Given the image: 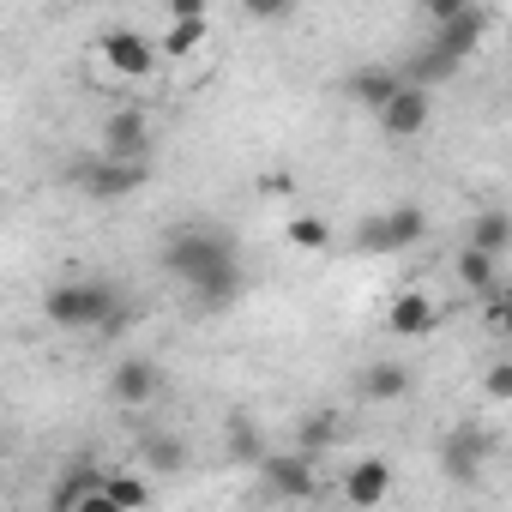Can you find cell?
Masks as SVG:
<instances>
[{
  "mask_svg": "<svg viewBox=\"0 0 512 512\" xmlns=\"http://www.w3.org/2000/svg\"><path fill=\"white\" fill-rule=\"evenodd\" d=\"M356 392H362L368 404H398V398L410 392V368H404V362H374V368L356 380Z\"/></svg>",
  "mask_w": 512,
  "mask_h": 512,
  "instance_id": "2e32d148",
  "label": "cell"
},
{
  "mask_svg": "<svg viewBox=\"0 0 512 512\" xmlns=\"http://www.w3.org/2000/svg\"><path fill=\"white\" fill-rule=\"evenodd\" d=\"M103 157H121V163H145L151 157V127L139 109H121L103 121Z\"/></svg>",
  "mask_w": 512,
  "mask_h": 512,
  "instance_id": "8fae6325",
  "label": "cell"
},
{
  "mask_svg": "<svg viewBox=\"0 0 512 512\" xmlns=\"http://www.w3.org/2000/svg\"><path fill=\"white\" fill-rule=\"evenodd\" d=\"M470 247H482V253H506V247H512V217H506L500 205H488V211L470 223Z\"/></svg>",
  "mask_w": 512,
  "mask_h": 512,
  "instance_id": "ffe728a7",
  "label": "cell"
},
{
  "mask_svg": "<svg viewBox=\"0 0 512 512\" xmlns=\"http://www.w3.org/2000/svg\"><path fill=\"white\" fill-rule=\"evenodd\" d=\"M260 452H266V434L253 428V416H229V458L260 464Z\"/></svg>",
  "mask_w": 512,
  "mask_h": 512,
  "instance_id": "603a6c76",
  "label": "cell"
},
{
  "mask_svg": "<svg viewBox=\"0 0 512 512\" xmlns=\"http://www.w3.org/2000/svg\"><path fill=\"white\" fill-rule=\"evenodd\" d=\"M157 386H163V374H157V362H151V356H121V362L109 368V398H115V404H127V410L151 404V398H157Z\"/></svg>",
  "mask_w": 512,
  "mask_h": 512,
  "instance_id": "9c48e42d",
  "label": "cell"
},
{
  "mask_svg": "<svg viewBox=\"0 0 512 512\" xmlns=\"http://www.w3.org/2000/svg\"><path fill=\"white\" fill-rule=\"evenodd\" d=\"M145 458H151V470H187V440L151 434V440H145Z\"/></svg>",
  "mask_w": 512,
  "mask_h": 512,
  "instance_id": "d4e9b609",
  "label": "cell"
},
{
  "mask_svg": "<svg viewBox=\"0 0 512 512\" xmlns=\"http://www.w3.org/2000/svg\"><path fill=\"white\" fill-rule=\"evenodd\" d=\"M386 494H392V464L386 458H362V464L344 470V500L350 506H380Z\"/></svg>",
  "mask_w": 512,
  "mask_h": 512,
  "instance_id": "4fadbf2b",
  "label": "cell"
},
{
  "mask_svg": "<svg viewBox=\"0 0 512 512\" xmlns=\"http://www.w3.org/2000/svg\"><path fill=\"white\" fill-rule=\"evenodd\" d=\"M296 7H302V0H241V13H247V19H260V25H284Z\"/></svg>",
  "mask_w": 512,
  "mask_h": 512,
  "instance_id": "484cf974",
  "label": "cell"
},
{
  "mask_svg": "<svg viewBox=\"0 0 512 512\" xmlns=\"http://www.w3.org/2000/svg\"><path fill=\"white\" fill-rule=\"evenodd\" d=\"M205 0H169V19H199Z\"/></svg>",
  "mask_w": 512,
  "mask_h": 512,
  "instance_id": "f1b7e54d",
  "label": "cell"
},
{
  "mask_svg": "<svg viewBox=\"0 0 512 512\" xmlns=\"http://www.w3.org/2000/svg\"><path fill=\"white\" fill-rule=\"evenodd\" d=\"M223 260H235V241L229 235H217V229H199V223H187V229H175L169 241H163V266L181 278V284H199L211 266H223Z\"/></svg>",
  "mask_w": 512,
  "mask_h": 512,
  "instance_id": "7a4b0ae2",
  "label": "cell"
},
{
  "mask_svg": "<svg viewBox=\"0 0 512 512\" xmlns=\"http://www.w3.org/2000/svg\"><path fill=\"white\" fill-rule=\"evenodd\" d=\"M193 290V302L199 308H229L235 296H241V253H235V260H223V266H211L199 284H187Z\"/></svg>",
  "mask_w": 512,
  "mask_h": 512,
  "instance_id": "5bb4252c",
  "label": "cell"
},
{
  "mask_svg": "<svg viewBox=\"0 0 512 512\" xmlns=\"http://www.w3.org/2000/svg\"><path fill=\"white\" fill-rule=\"evenodd\" d=\"M482 464H488V434H482L476 422H458V428L446 434V446H440V470H446L452 482H470Z\"/></svg>",
  "mask_w": 512,
  "mask_h": 512,
  "instance_id": "30bf717a",
  "label": "cell"
},
{
  "mask_svg": "<svg viewBox=\"0 0 512 512\" xmlns=\"http://www.w3.org/2000/svg\"><path fill=\"white\" fill-rule=\"evenodd\" d=\"M470 0H422V19L428 25H440V19H452V13H464Z\"/></svg>",
  "mask_w": 512,
  "mask_h": 512,
  "instance_id": "83f0119b",
  "label": "cell"
},
{
  "mask_svg": "<svg viewBox=\"0 0 512 512\" xmlns=\"http://www.w3.org/2000/svg\"><path fill=\"white\" fill-rule=\"evenodd\" d=\"M488 398H494V404L512 398V362H494V368H488Z\"/></svg>",
  "mask_w": 512,
  "mask_h": 512,
  "instance_id": "4316f807",
  "label": "cell"
},
{
  "mask_svg": "<svg viewBox=\"0 0 512 512\" xmlns=\"http://www.w3.org/2000/svg\"><path fill=\"white\" fill-rule=\"evenodd\" d=\"M422 235H428L422 205H392V211H380V217H368V223L356 229V247H362V253H404V247H416Z\"/></svg>",
  "mask_w": 512,
  "mask_h": 512,
  "instance_id": "3957f363",
  "label": "cell"
},
{
  "mask_svg": "<svg viewBox=\"0 0 512 512\" xmlns=\"http://www.w3.org/2000/svg\"><path fill=\"white\" fill-rule=\"evenodd\" d=\"M320 458L314 452H260V482H266V494L272 500H314V488H320V470H314Z\"/></svg>",
  "mask_w": 512,
  "mask_h": 512,
  "instance_id": "277c9868",
  "label": "cell"
},
{
  "mask_svg": "<svg viewBox=\"0 0 512 512\" xmlns=\"http://www.w3.org/2000/svg\"><path fill=\"white\" fill-rule=\"evenodd\" d=\"M121 506H151V488L139 476H103V512H121Z\"/></svg>",
  "mask_w": 512,
  "mask_h": 512,
  "instance_id": "7402d4cb",
  "label": "cell"
},
{
  "mask_svg": "<svg viewBox=\"0 0 512 512\" xmlns=\"http://www.w3.org/2000/svg\"><path fill=\"white\" fill-rule=\"evenodd\" d=\"M97 61L115 73V79H151L157 73V43L139 37V31H109L97 43Z\"/></svg>",
  "mask_w": 512,
  "mask_h": 512,
  "instance_id": "52a82bcc",
  "label": "cell"
},
{
  "mask_svg": "<svg viewBox=\"0 0 512 512\" xmlns=\"http://www.w3.org/2000/svg\"><path fill=\"white\" fill-rule=\"evenodd\" d=\"M428 115H434V97H428V85H410V79H398V91L374 109L386 139H416L428 127Z\"/></svg>",
  "mask_w": 512,
  "mask_h": 512,
  "instance_id": "5b68a950",
  "label": "cell"
},
{
  "mask_svg": "<svg viewBox=\"0 0 512 512\" xmlns=\"http://www.w3.org/2000/svg\"><path fill=\"white\" fill-rule=\"evenodd\" d=\"M440 326V302L428 290H404L392 308H386V332L392 338H428Z\"/></svg>",
  "mask_w": 512,
  "mask_h": 512,
  "instance_id": "7c38bea8",
  "label": "cell"
},
{
  "mask_svg": "<svg viewBox=\"0 0 512 512\" xmlns=\"http://www.w3.org/2000/svg\"><path fill=\"white\" fill-rule=\"evenodd\" d=\"M205 37H211V19H205V13H199V19H169L163 55H169V61H187L193 49H205Z\"/></svg>",
  "mask_w": 512,
  "mask_h": 512,
  "instance_id": "d6986e66",
  "label": "cell"
},
{
  "mask_svg": "<svg viewBox=\"0 0 512 512\" xmlns=\"http://www.w3.org/2000/svg\"><path fill=\"white\" fill-rule=\"evenodd\" d=\"M145 175H151L145 163H121V157H91V163L73 169L79 193H91V199H127V193L145 187Z\"/></svg>",
  "mask_w": 512,
  "mask_h": 512,
  "instance_id": "8992f818",
  "label": "cell"
},
{
  "mask_svg": "<svg viewBox=\"0 0 512 512\" xmlns=\"http://www.w3.org/2000/svg\"><path fill=\"white\" fill-rule=\"evenodd\" d=\"M488 25H494V13L482 7V0H470L464 13H452V19H440V25H434V37H428V43H440L446 55H458V61H464V55H476V49H482Z\"/></svg>",
  "mask_w": 512,
  "mask_h": 512,
  "instance_id": "ba28073f",
  "label": "cell"
},
{
  "mask_svg": "<svg viewBox=\"0 0 512 512\" xmlns=\"http://www.w3.org/2000/svg\"><path fill=\"white\" fill-rule=\"evenodd\" d=\"M332 440H338V410H314V416L296 428V446H302V452H326Z\"/></svg>",
  "mask_w": 512,
  "mask_h": 512,
  "instance_id": "cb8c5ba5",
  "label": "cell"
},
{
  "mask_svg": "<svg viewBox=\"0 0 512 512\" xmlns=\"http://www.w3.org/2000/svg\"><path fill=\"white\" fill-rule=\"evenodd\" d=\"M43 320L61 326V332H121L133 320V308L121 302V290L109 278L79 272V278H67L43 296Z\"/></svg>",
  "mask_w": 512,
  "mask_h": 512,
  "instance_id": "6da1fadb",
  "label": "cell"
},
{
  "mask_svg": "<svg viewBox=\"0 0 512 512\" xmlns=\"http://www.w3.org/2000/svg\"><path fill=\"white\" fill-rule=\"evenodd\" d=\"M290 247H302V253H326L332 247V223L326 217H314V211H302V217H290Z\"/></svg>",
  "mask_w": 512,
  "mask_h": 512,
  "instance_id": "44dd1931",
  "label": "cell"
},
{
  "mask_svg": "<svg viewBox=\"0 0 512 512\" xmlns=\"http://www.w3.org/2000/svg\"><path fill=\"white\" fill-rule=\"evenodd\" d=\"M458 278H464V290H476V296H488V290H500V253H482V247H458Z\"/></svg>",
  "mask_w": 512,
  "mask_h": 512,
  "instance_id": "e0dca14e",
  "label": "cell"
},
{
  "mask_svg": "<svg viewBox=\"0 0 512 512\" xmlns=\"http://www.w3.org/2000/svg\"><path fill=\"white\" fill-rule=\"evenodd\" d=\"M458 67H464L458 55H446L440 43H428L422 55H410V61L398 67V79H410V85H428V91H434V85H446V79H458Z\"/></svg>",
  "mask_w": 512,
  "mask_h": 512,
  "instance_id": "9a60e30c",
  "label": "cell"
},
{
  "mask_svg": "<svg viewBox=\"0 0 512 512\" xmlns=\"http://www.w3.org/2000/svg\"><path fill=\"white\" fill-rule=\"evenodd\" d=\"M392 91H398V67H356V73H350V97H356L362 109H380Z\"/></svg>",
  "mask_w": 512,
  "mask_h": 512,
  "instance_id": "ac0fdd59",
  "label": "cell"
}]
</instances>
